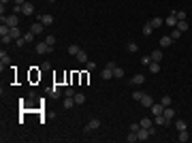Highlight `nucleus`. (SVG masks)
<instances>
[{"label":"nucleus","mask_w":192,"mask_h":143,"mask_svg":"<svg viewBox=\"0 0 192 143\" xmlns=\"http://www.w3.org/2000/svg\"><path fill=\"white\" fill-rule=\"evenodd\" d=\"M160 103H162L164 107H171V105H173V98H171V96H169V94H164V96H162V98H160Z\"/></svg>","instance_id":"25"},{"label":"nucleus","mask_w":192,"mask_h":143,"mask_svg":"<svg viewBox=\"0 0 192 143\" xmlns=\"http://www.w3.org/2000/svg\"><path fill=\"white\" fill-rule=\"evenodd\" d=\"M43 30H45V26L41 24V22H34V24L30 26V32H32V34H43Z\"/></svg>","instance_id":"7"},{"label":"nucleus","mask_w":192,"mask_h":143,"mask_svg":"<svg viewBox=\"0 0 192 143\" xmlns=\"http://www.w3.org/2000/svg\"><path fill=\"white\" fill-rule=\"evenodd\" d=\"M177 139H179L181 143L188 141V139H190V132H188V128H186V130H179V137H177Z\"/></svg>","instance_id":"24"},{"label":"nucleus","mask_w":192,"mask_h":143,"mask_svg":"<svg viewBox=\"0 0 192 143\" xmlns=\"http://www.w3.org/2000/svg\"><path fill=\"white\" fill-rule=\"evenodd\" d=\"M15 43H17V45H19V47H24V45H28V43H26V41H24V36H22V38H17V41H15Z\"/></svg>","instance_id":"44"},{"label":"nucleus","mask_w":192,"mask_h":143,"mask_svg":"<svg viewBox=\"0 0 192 143\" xmlns=\"http://www.w3.org/2000/svg\"><path fill=\"white\" fill-rule=\"evenodd\" d=\"M149 109H152V113H154V115H160V113L164 111V105H162V103H154Z\"/></svg>","instance_id":"13"},{"label":"nucleus","mask_w":192,"mask_h":143,"mask_svg":"<svg viewBox=\"0 0 192 143\" xmlns=\"http://www.w3.org/2000/svg\"><path fill=\"white\" fill-rule=\"evenodd\" d=\"M100 124H103V122H100L98 118H92L90 122H88V126H85V132H90V130H98V128H100Z\"/></svg>","instance_id":"3"},{"label":"nucleus","mask_w":192,"mask_h":143,"mask_svg":"<svg viewBox=\"0 0 192 143\" xmlns=\"http://www.w3.org/2000/svg\"><path fill=\"white\" fill-rule=\"evenodd\" d=\"M36 51H38V54H51V51H53V47H51V45H47L45 41H38V43H36Z\"/></svg>","instance_id":"2"},{"label":"nucleus","mask_w":192,"mask_h":143,"mask_svg":"<svg viewBox=\"0 0 192 143\" xmlns=\"http://www.w3.org/2000/svg\"><path fill=\"white\" fill-rule=\"evenodd\" d=\"M177 22H179V19H177V15H175V11L171 13V15H169L167 19H164V24L169 26V28H175V26H177Z\"/></svg>","instance_id":"6"},{"label":"nucleus","mask_w":192,"mask_h":143,"mask_svg":"<svg viewBox=\"0 0 192 143\" xmlns=\"http://www.w3.org/2000/svg\"><path fill=\"white\" fill-rule=\"evenodd\" d=\"M13 2H15V4H19V7H22V4H24L26 0H13Z\"/></svg>","instance_id":"47"},{"label":"nucleus","mask_w":192,"mask_h":143,"mask_svg":"<svg viewBox=\"0 0 192 143\" xmlns=\"http://www.w3.org/2000/svg\"><path fill=\"white\" fill-rule=\"evenodd\" d=\"M34 36L36 34H32V32L28 30V34H24V41H26V43H32V41H34Z\"/></svg>","instance_id":"37"},{"label":"nucleus","mask_w":192,"mask_h":143,"mask_svg":"<svg viewBox=\"0 0 192 143\" xmlns=\"http://www.w3.org/2000/svg\"><path fill=\"white\" fill-rule=\"evenodd\" d=\"M113 77H115V79H122V77H124V69H118V66H115V69H113Z\"/></svg>","instance_id":"32"},{"label":"nucleus","mask_w":192,"mask_h":143,"mask_svg":"<svg viewBox=\"0 0 192 143\" xmlns=\"http://www.w3.org/2000/svg\"><path fill=\"white\" fill-rule=\"evenodd\" d=\"M7 2H11V0H0V4H7Z\"/></svg>","instance_id":"48"},{"label":"nucleus","mask_w":192,"mask_h":143,"mask_svg":"<svg viewBox=\"0 0 192 143\" xmlns=\"http://www.w3.org/2000/svg\"><path fill=\"white\" fill-rule=\"evenodd\" d=\"M139 128H141V124H139V122H132V124H130V130L132 132H139Z\"/></svg>","instance_id":"41"},{"label":"nucleus","mask_w":192,"mask_h":143,"mask_svg":"<svg viewBox=\"0 0 192 143\" xmlns=\"http://www.w3.org/2000/svg\"><path fill=\"white\" fill-rule=\"evenodd\" d=\"M75 58L79 60V62H81V64H88V54H85L83 49H81V51H79V54H77V56H75Z\"/></svg>","instance_id":"23"},{"label":"nucleus","mask_w":192,"mask_h":143,"mask_svg":"<svg viewBox=\"0 0 192 143\" xmlns=\"http://www.w3.org/2000/svg\"><path fill=\"white\" fill-rule=\"evenodd\" d=\"M11 64V58L4 54V51H0V69H4V66H9Z\"/></svg>","instance_id":"11"},{"label":"nucleus","mask_w":192,"mask_h":143,"mask_svg":"<svg viewBox=\"0 0 192 143\" xmlns=\"http://www.w3.org/2000/svg\"><path fill=\"white\" fill-rule=\"evenodd\" d=\"M66 51H68L71 56H77V54L81 51V47H79V45H68V49H66Z\"/></svg>","instance_id":"27"},{"label":"nucleus","mask_w":192,"mask_h":143,"mask_svg":"<svg viewBox=\"0 0 192 143\" xmlns=\"http://www.w3.org/2000/svg\"><path fill=\"white\" fill-rule=\"evenodd\" d=\"M141 64H143V66H149V64H152V56H145V58H141Z\"/></svg>","instance_id":"38"},{"label":"nucleus","mask_w":192,"mask_h":143,"mask_svg":"<svg viewBox=\"0 0 192 143\" xmlns=\"http://www.w3.org/2000/svg\"><path fill=\"white\" fill-rule=\"evenodd\" d=\"M75 94H77V92H75L73 88H66V90H64V96H75Z\"/></svg>","instance_id":"42"},{"label":"nucleus","mask_w":192,"mask_h":143,"mask_svg":"<svg viewBox=\"0 0 192 143\" xmlns=\"http://www.w3.org/2000/svg\"><path fill=\"white\" fill-rule=\"evenodd\" d=\"M139 124H141V128H149V126H154V124H152V120H147V118H141Z\"/></svg>","instance_id":"30"},{"label":"nucleus","mask_w":192,"mask_h":143,"mask_svg":"<svg viewBox=\"0 0 192 143\" xmlns=\"http://www.w3.org/2000/svg\"><path fill=\"white\" fill-rule=\"evenodd\" d=\"M92 69H96V62H90V60H88V71H92Z\"/></svg>","instance_id":"46"},{"label":"nucleus","mask_w":192,"mask_h":143,"mask_svg":"<svg viewBox=\"0 0 192 143\" xmlns=\"http://www.w3.org/2000/svg\"><path fill=\"white\" fill-rule=\"evenodd\" d=\"M130 84H132V85H143V84H145V75H143V73L134 75V77L130 79Z\"/></svg>","instance_id":"9"},{"label":"nucleus","mask_w":192,"mask_h":143,"mask_svg":"<svg viewBox=\"0 0 192 143\" xmlns=\"http://www.w3.org/2000/svg\"><path fill=\"white\" fill-rule=\"evenodd\" d=\"M0 19H2V24H7L9 28H15V26H19V17H17V13H11V15H2Z\"/></svg>","instance_id":"1"},{"label":"nucleus","mask_w":192,"mask_h":143,"mask_svg":"<svg viewBox=\"0 0 192 143\" xmlns=\"http://www.w3.org/2000/svg\"><path fill=\"white\" fill-rule=\"evenodd\" d=\"M73 105H75V98H73V96H64V103H62V107H64V109H71Z\"/></svg>","instance_id":"18"},{"label":"nucleus","mask_w":192,"mask_h":143,"mask_svg":"<svg viewBox=\"0 0 192 143\" xmlns=\"http://www.w3.org/2000/svg\"><path fill=\"white\" fill-rule=\"evenodd\" d=\"M149 56H152V62H160V60H162V51L156 49V51H152Z\"/></svg>","instance_id":"22"},{"label":"nucleus","mask_w":192,"mask_h":143,"mask_svg":"<svg viewBox=\"0 0 192 143\" xmlns=\"http://www.w3.org/2000/svg\"><path fill=\"white\" fill-rule=\"evenodd\" d=\"M175 28H177L179 32H186V30H188V22H186V19H179V22H177V26H175Z\"/></svg>","instance_id":"21"},{"label":"nucleus","mask_w":192,"mask_h":143,"mask_svg":"<svg viewBox=\"0 0 192 143\" xmlns=\"http://www.w3.org/2000/svg\"><path fill=\"white\" fill-rule=\"evenodd\" d=\"M154 118H156V120H154V124H156V126H167V124H169V120L164 118L162 113H160V115H154Z\"/></svg>","instance_id":"14"},{"label":"nucleus","mask_w":192,"mask_h":143,"mask_svg":"<svg viewBox=\"0 0 192 143\" xmlns=\"http://www.w3.org/2000/svg\"><path fill=\"white\" fill-rule=\"evenodd\" d=\"M152 32H154V28H152V26H149V22H147V24L143 26V34H145V36H149Z\"/></svg>","instance_id":"35"},{"label":"nucleus","mask_w":192,"mask_h":143,"mask_svg":"<svg viewBox=\"0 0 192 143\" xmlns=\"http://www.w3.org/2000/svg\"><path fill=\"white\" fill-rule=\"evenodd\" d=\"M41 69H43V71H47V69H51V64H49V62H43V64H41Z\"/></svg>","instance_id":"45"},{"label":"nucleus","mask_w":192,"mask_h":143,"mask_svg":"<svg viewBox=\"0 0 192 143\" xmlns=\"http://www.w3.org/2000/svg\"><path fill=\"white\" fill-rule=\"evenodd\" d=\"M181 34H184V32H179L177 28H173V30H171V38H173V41H177V38H179Z\"/></svg>","instance_id":"33"},{"label":"nucleus","mask_w":192,"mask_h":143,"mask_svg":"<svg viewBox=\"0 0 192 143\" xmlns=\"http://www.w3.org/2000/svg\"><path fill=\"white\" fill-rule=\"evenodd\" d=\"M45 43L53 47V45H56V36H53V34H47V36H45Z\"/></svg>","instance_id":"34"},{"label":"nucleus","mask_w":192,"mask_h":143,"mask_svg":"<svg viewBox=\"0 0 192 143\" xmlns=\"http://www.w3.org/2000/svg\"><path fill=\"white\" fill-rule=\"evenodd\" d=\"M137 137H139V141H147V139L152 137V135H149V128H139Z\"/></svg>","instance_id":"8"},{"label":"nucleus","mask_w":192,"mask_h":143,"mask_svg":"<svg viewBox=\"0 0 192 143\" xmlns=\"http://www.w3.org/2000/svg\"><path fill=\"white\" fill-rule=\"evenodd\" d=\"M0 38H2V43H4V45H9V43L13 41V36H11V34H4V36H0Z\"/></svg>","instance_id":"39"},{"label":"nucleus","mask_w":192,"mask_h":143,"mask_svg":"<svg viewBox=\"0 0 192 143\" xmlns=\"http://www.w3.org/2000/svg\"><path fill=\"white\" fill-rule=\"evenodd\" d=\"M38 22H41V24H43L45 28H47V26H51V24H53V15L45 13V15H41V17H38Z\"/></svg>","instance_id":"5"},{"label":"nucleus","mask_w":192,"mask_h":143,"mask_svg":"<svg viewBox=\"0 0 192 143\" xmlns=\"http://www.w3.org/2000/svg\"><path fill=\"white\" fill-rule=\"evenodd\" d=\"M145 92H139V90H134V92H132V98H134V100H141V96H143Z\"/></svg>","instance_id":"40"},{"label":"nucleus","mask_w":192,"mask_h":143,"mask_svg":"<svg viewBox=\"0 0 192 143\" xmlns=\"http://www.w3.org/2000/svg\"><path fill=\"white\" fill-rule=\"evenodd\" d=\"M141 105L149 109V107H152V105H154V98H152V96H149V94H143V96H141Z\"/></svg>","instance_id":"10"},{"label":"nucleus","mask_w":192,"mask_h":143,"mask_svg":"<svg viewBox=\"0 0 192 143\" xmlns=\"http://www.w3.org/2000/svg\"><path fill=\"white\" fill-rule=\"evenodd\" d=\"M32 13H34V4H32V2H24V4H22V15L30 17Z\"/></svg>","instance_id":"4"},{"label":"nucleus","mask_w":192,"mask_h":143,"mask_svg":"<svg viewBox=\"0 0 192 143\" xmlns=\"http://www.w3.org/2000/svg\"><path fill=\"white\" fill-rule=\"evenodd\" d=\"M162 115H164V118H167L169 122H171V120L175 118V111H173V107H164V111H162Z\"/></svg>","instance_id":"17"},{"label":"nucleus","mask_w":192,"mask_h":143,"mask_svg":"<svg viewBox=\"0 0 192 143\" xmlns=\"http://www.w3.org/2000/svg\"><path fill=\"white\" fill-rule=\"evenodd\" d=\"M147 69H149V73H154V75H156V73H160V62H152Z\"/></svg>","instance_id":"26"},{"label":"nucleus","mask_w":192,"mask_h":143,"mask_svg":"<svg viewBox=\"0 0 192 143\" xmlns=\"http://www.w3.org/2000/svg\"><path fill=\"white\" fill-rule=\"evenodd\" d=\"M73 98H75V105H83V103H85V94H83V92H77Z\"/></svg>","instance_id":"19"},{"label":"nucleus","mask_w":192,"mask_h":143,"mask_svg":"<svg viewBox=\"0 0 192 143\" xmlns=\"http://www.w3.org/2000/svg\"><path fill=\"white\" fill-rule=\"evenodd\" d=\"M175 128H177V130H186V128H188V124H186L184 120H175Z\"/></svg>","instance_id":"29"},{"label":"nucleus","mask_w":192,"mask_h":143,"mask_svg":"<svg viewBox=\"0 0 192 143\" xmlns=\"http://www.w3.org/2000/svg\"><path fill=\"white\" fill-rule=\"evenodd\" d=\"M126 141H128V143H134V141H139V137H137V132H128V137H126Z\"/></svg>","instance_id":"31"},{"label":"nucleus","mask_w":192,"mask_h":143,"mask_svg":"<svg viewBox=\"0 0 192 143\" xmlns=\"http://www.w3.org/2000/svg\"><path fill=\"white\" fill-rule=\"evenodd\" d=\"M162 24H164L162 17H152V19H149V26H152V28H160Z\"/></svg>","instance_id":"16"},{"label":"nucleus","mask_w":192,"mask_h":143,"mask_svg":"<svg viewBox=\"0 0 192 143\" xmlns=\"http://www.w3.org/2000/svg\"><path fill=\"white\" fill-rule=\"evenodd\" d=\"M47 2H56V0H47Z\"/></svg>","instance_id":"49"},{"label":"nucleus","mask_w":192,"mask_h":143,"mask_svg":"<svg viewBox=\"0 0 192 143\" xmlns=\"http://www.w3.org/2000/svg\"><path fill=\"white\" fill-rule=\"evenodd\" d=\"M100 77H103L105 81H109V79L113 77V69H109V66H105V69L100 71Z\"/></svg>","instance_id":"12"},{"label":"nucleus","mask_w":192,"mask_h":143,"mask_svg":"<svg viewBox=\"0 0 192 143\" xmlns=\"http://www.w3.org/2000/svg\"><path fill=\"white\" fill-rule=\"evenodd\" d=\"M171 43H173L171 34H167V36H162V38H160V47H162V49H164V47H171Z\"/></svg>","instance_id":"15"},{"label":"nucleus","mask_w":192,"mask_h":143,"mask_svg":"<svg viewBox=\"0 0 192 143\" xmlns=\"http://www.w3.org/2000/svg\"><path fill=\"white\" fill-rule=\"evenodd\" d=\"M126 51H128V54H134V51H139V45H137V43H128V45H126Z\"/></svg>","instance_id":"28"},{"label":"nucleus","mask_w":192,"mask_h":143,"mask_svg":"<svg viewBox=\"0 0 192 143\" xmlns=\"http://www.w3.org/2000/svg\"><path fill=\"white\" fill-rule=\"evenodd\" d=\"M51 94L56 96V98H60V96H62V90L58 88V85H53V88H51Z\"/></svg>","instance_id":"36"},{"label":"nucleus","mask_w":192,"mask_h":143,"mask_svg":"<svg viewBox=\"0 0 192 143\" xmlns=\"http://www.w3.org/2000/svg\"><path fill=\"white\" fill-rule=\"evenodd\" d=\"M175 15H177V19H186V11H175Z\"/></svg>","instance_id":"43"},{"label":"nucleus","mask_w":192,"mask_h":143,"mask_svg":"<svg viewBox=\"0 0 192 143\" xmlns=\"http://www.w3.org/2000/svg\"><path fill=\"white\" fill-rule=\"evenodd\" d=\"M11 36H13V41L22 38V30H19V26H15V28H11Z\"/></svg>","instance_id":"20"}]
</instances>
